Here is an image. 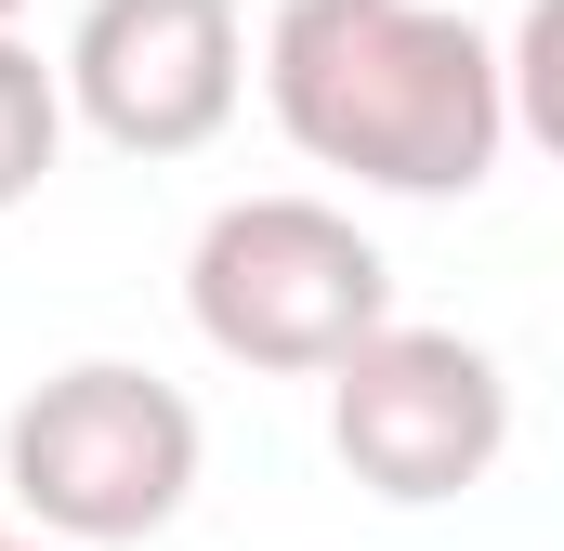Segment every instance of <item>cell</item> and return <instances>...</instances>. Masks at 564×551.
I'll list each match as a JSON object with an SVG mask.
<instances>
[{
    "instance_id": "6da1fadb",
    "label": "cell",
    "mask_w": 564,
    "mask_h": 551,
    "mask_svg": "<svg viewBox=\"0 0 564 551\" xmlns=\"http://www.w3.org/2000/svg\"><path fill=\"white\" fill-rule=\"evenodd\" d=\"M263 106L368 197H473L512 144V66L446 0H276Z\"/></svg>"
},
{
    "instance_id": "7a4b0ae2",
    "label": "cell",
    "mask_w": 564,
    "mask_h": 551,
    "mask_svg": "<svg viewBox=\"0 0 564 551\" xmlns=\"http://www.w3.org/2000/svg\"><path fill=\"white\" fill-rule=\"evenodd\" d=\"M210 433L184 408V381H158L132 355H79L0 420V499L66 551H132L197 499Z\"/></svg>"
},
{
    "instance_id": "3957f363",
    "label": "cell",
    "mask_w": 564,
    "mask_h": 551,
    "mask_svg": "<svg viewBox=\"0 0 564 551\" xmlns=\"http://www.w3.org/2000/svg\"><path fill=\"white\" fill-rule=\"evenodd\" d=\"M184 315L250 381H328L394 315V263L328 197H224L184 250Z\"/></svg>"
},
{
    "instance_id": "277c9868",
    "label": "cell",
    "mask_w": 564,
    "mask_h": 551,
    "mask_svg": "<svg viewBox=\"0 0 564 551\" xmlns=\"http://www.w3.org/2000/svg\"><path fill=\"white\" fill-rule=\"evenodd\" d=\"M512 446V381L473 328H408L381 315L341 368H328V460L381 499V512H446L499 473Z\"/></svg>"
},
{
    "instance_id": "5b68a950",
    "label": "cell",
    "mask_w": 564,
    "mask_h": 551,
    "mask_svg": "<svg viewBox=\"0 0 564 551\" xmlns=\"http://www.w3.org/2000/svg\"><path fill=\"white\" fill-rule=\"evenodd\" d=\"M237 93H250L237 0H79V26H66V106L119 158H197V144H224Z\"/></svg>"
},
{
    "instance_id": "8992f818",
    "label": "cell",
    "mask_w": 564,
    "mask_h": 551,
    "mask_svg": "<svg viewBox=\"0 0 564 551\" xmlns=\"http://www.w3.org/2000/svg\"><path fill=\"white\" fill-rule=\"evenodd\" d=\"M66 119H79V106H66V53L40 66V53L0 26V210H26V197L53 184V158H66Z\"/></svg>"
},
{
    "instance_id": "52a82bcc",
    "label": "cell",
    "mask_w": 564,
    "mask_h": 551,
    "mask_svg": "<svg viewBox=\"0 0 564 551\" xmlns=\"http://www.w3.org/2000/svg\"><path fill=\"white\" fill-rule=\"evenodd\" d=\"M499 66H512V132L539 144V158H564V0H525L512 13Z\"/></svg>"
},
{
    "instance_id": "ba28073f",
    "label": "cell",
    "mask_w": 564,
    "mask_h": 551,
    "mask_svg": "<svg viewBox=\"0 0 564 551\" xmlns=\"http://www.w3.org/2000/svg\"><path fill=\"white\" fill-rule=\"evenodd\" d=\"M0 551H66V539H40V526H26V539H0Z\"/></svg>"
},
{
    "instance_id": "9c48e42d",
    "label": "cell",
    "mask_w": 564,
    "mask_h": 551,
    "mask_svg": "<svg viewBox=\"0 0 564 551\" xmlns=\"http://www.w3.org/2000/svg\"><path fill=\"white\" fill-rule=\"evenodd\" d=\"M13 13H40V0H0V26H13Z\"/></svg>"
},
{
    "instance_id": "30bf717a",
    "label": "cell",
    "mask_w": 564,
    "mask_h": 551,
    "mask_svg": "<svg viewBox=\"0 0 564 551\" xmlns=\"http://www.w3.org/2000/svg\"><path fill=\"white\" fill-rule=\"evenodd\" d=\"M0 539H13V526H0Z\"/></svg>"
}]
</instances>
